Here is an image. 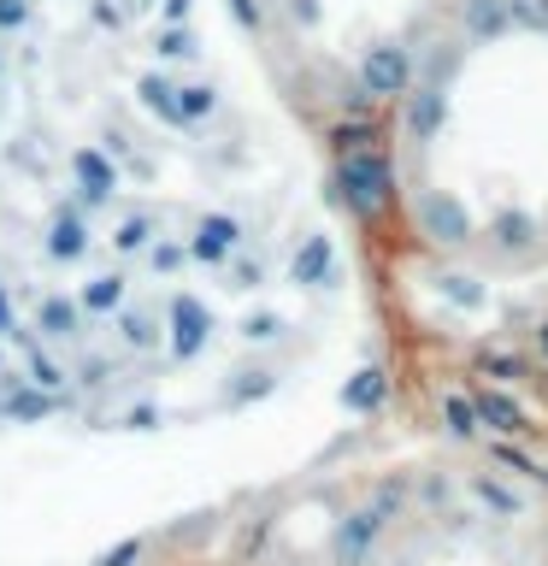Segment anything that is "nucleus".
I'll return each mask as SVG.
<instances>
[{"instance_id": "473e14b6", "label": "nucleus", "mask_w": 548, "mask_h": 566, "mask_svg": "<svg viewBox=\"0 0 548 566\" xmlns=\"http://www.w3.org/2000/svg\"><path fill=\"white\" fill-rule=\"evenodd\" d=\"M283 7H289V18H295L301 30H313L318 18H325V12H318V0H283Z\"/></svg>"}, {"instance_id": "c9c22d12", "label": "nucleus", "mask_w": 548, "mask_h": 566, "mask_svg": "<svg viewBox=\"0 0 548 566\" xmlns=\"http://www.w3.org/2000/svg\"><path fill=\"white\" fill-rule=\"evenodd\" d=\"M124 424H130V431H148V424H159V413H154V407H136V413L124 419Z\"/></svg>"}, {"instance_id": "e433bc0d", "label": "nucleus", "mask_w": 548, "mask_h": 566, "mask_svg": "<svg viewBox=\"0 0 548 566\" xmlns=\"http://www.w3.org/2000/svg\"><path fill=\"white\" fill-rule=\"evenodd\" d=\"M18 325H12V301H7V283H0V336H12Z\"/></svg>"}, {"instance_id": "4468645a", "label": "nucleus", "mask_w": 548, "mask_h": 566, "mask_svg": "<svg viewBox=\"0 0 548 566\" xmlns=\"http://www.w3.org/2000/svg\"><path fill=\"white\" fill-rule=\"evenodd\" d=\"M383 401H389L383 366H360V371H354V378L342 384V407H348V413H378Z\"/></svg>"}, {"instance_id": "423d86ee", "label": "nucleus", "mask_w": 548, "mask_h": 566, "mask_svg": "<svg viewBox=\"0 0 548 566\" xmlns=\"http://www.w3.org/2000/svg\"><path fill=\"white\" fill-rule=\"evenodd\" d=\"M183 248H189L194 265H212V272H219V265H230V254L242 248V219H230V212H201Z\"/></svg>"}, {"instance_id": "4c0bfd02", "label": "nucleus", "mask_w": 548, "mask_h": 566, "mask_svg": "<svg viewBox=\"0 0 548 566\" xmlns=\"http://www.w3.org/2000/svg\"><path fill=\"white\" fill-rule=\"evenodd\" d=\"M106 371H113L106 360H88V366H83V384H106Z\"/></svg>"}, {"instance_id": "6ab92c4d", "label": "nucleus", "mask_w": 548, "mask_h": 566, "mask_svg": "<svg viewBox=\"0 0 548 566\" xmlns=\"http://www.w3.org/2000/svg\"><path fill=\"white\" fill-rule=\"evenodd\" d=\"M489 237L502 254H525V248H537V224H530V212H502V219L489 224Z\"/></svg>"}, {"instance_id": "39448f33", "label": "nucleus", "mask_w": 548, "mask_h": 566, "mask_svg": "<svg viewBox=\"0 0 548 566\" xmlns=\"http://www.w3.org/2000/svg\"><path fill=\"white\" fill-rule=\"evenodd\" d=\"M401 124H407L413 142H436L442 124H449V83L413 77V88L401 95Z\"/></svg>"}, {"instance_id": "b1692460", "label": "nucleus", "mask_w": 548, "mask_h": 566, "mask_svg": "<svg viewBox=\"0 0 548 566\" xmlns=\"http://www.w3.org/2000/svg\"><path fill=\"white\" fill-rule=\"evenodd\" d=\"M507 18L519 35H548V0H507Z\"/></svg>"}, {"instance_id": "dca6fc26", "label": "nucleus", "mask_w": 548, "mask_h": 566, "mask_svg": "<svg viewBox=\"0 0 548 566\" xmlns=\"http://www.w3.org/2000/svg\"><path fill=\"white\" fill-rule=\"evenodd\" d=\"M466 490H472L477 502H484V507L495 513V520H519V513H525V495L513 490V484H502L495 472H472V484H466Z\"/></svg>"}, {"instance_id": "4be33fe9", "label": "nucleus", "mask_w": 548, "mask_h": 566, "mask_svg": "<svg viewBox=\"0 0 548 566\" xmlns=\"http://www.w3.org/2000/svg\"><path fill=\"white\" fill-rule=\"evenodd\" d=\"M177 106H183V124H201L219 113V88L212 83H177Z\"/></svg>"}, {"instance_id": "c756f323", "label": "nucleus", "mask_w": 548, "mask_h": 566, "mask_svg": "<svg viewBox=\"0 0 548 566\" xmlns=\"http://www.w3.org/2000/svg\"><path fill=\"white\" fill-rule=\"evenodd\" d=\"M230 260H236V254H230ZM230 277H236L230 290H260V283H265V265H260V260H236V265H230Z\"/></svg>"}, {"instance_id": "ea45409f", "label": "nucleus", "mask_w": 548, "mask_h": 566, "mask_svg": "<svg viewBox=\"0 0 548 566\" xmlns=\"http://www.w3.org/2000/svg\"><path fill=\"white\" fill-rule=\"evenodd\" d=\"M136 7H154V0H136Z\"/></svg>"}, {"instance_id": "7c9ffc66", "label": "nucleus", "mask_w": 548, "mask_h": 566, "mask_svg": "<svg viewBox=\"0 0 548 566\" xmlns=\"http://www.w3.org/2000/svg\"><path fill=\"white\" fill-rule=\"evenodd\" d=\"M230 12H236L242 30H265V7H260V0H230Z\"/></svg>"}, {"instance_id": "412c9836", "label": "nucleus", "mask_w": 548, "mask_h": 566, "mask_svg": "<svg viewBox=\"0 0 548 566\" xmlns=\"http://www.w3.org/2000/svg\"><path fill=\"white\" fill-rule=\"evenodd\" d=\"M272 389H277V371L254 366V371H236V384L224 389V401H230V407H247V401H265Z\"/></svg>"}, {"instance_id": "f3484780", "label": "nucleus", "mask_w": 548, "mask_h": 566, "mask_svg": "<svg viewBox=\"0 0 548 566\" xmlns=\"http://www.w3.org/2000/svg\"><path fill=\"white\" fill-rule=\"evenodd\" d=\"M472 407H477V419L489 424V431H525V407L513 401V396H502V389H477L472 396Z\"/></svg>"}, {"instance_id": "9d476101", "label": "nucleus", "mask_w": 548, "mask_h": 566, "mask_svg": "<svg viewBox=\"0 0 548 566\" xmlns=\"http://www.w3.org/2000/svg\"><path fill=\"white\" fill-rule=\"evenodd\" d=\"M330 277H336V242L325 230H313V237H301L295 260H289V283L295 290H325Z\"/></svg>"}, {"instance_id": "58836bf2", "label": "nucleus", "mask_w": 548, "mask_h": 566, "mask_svg": "<svg viewBox=\"0 0 548 566\" xmlns=\"http://www.w3.org/2000/svg\"><path fill=\"white\" fill-rule=\"evenodd\" d=\"M537 354H542V360H548V318H542V325H537Z\"/></svg>"}, {"instance_id": "a878e982", "label": "nucleus", "mask_w": 548, "mask_h": 566, "mask_svg": "<svg viewBox=\"0 0 548 566\" xmlns=\"http://www.w3.org/2000/svg\"><path fill=\"white\" fill-rule=\"evenodd\" d=\"M442 419H449L454 437H477V431H484V419H477V407L466 396H442Z\"/></svg>"}, {"instance_id": "ddd939ff", "label": "nucleus", "mask_w": 548, "mask_h": 566, "mask_svg": "<svg viewBox=\"0 0 548 566\" xmlns=\"http://www.w3.org/2000/svg\"><path fill=\"white\" fill-rule=\"evenodd\" d=\"M136 101L148 106L159 124H171V130H189V124H183V106H177V83L166 77V71H141V77H136Z\"/></svg>"}, {"instance_id": "6e6552de", "label": "nucleus", "mask_w": 548, "mask_h": 566, "mask_svg": "<svg viewBox=\"0 0 548 566\" xmlns=\"http://www.w3.org/2000/svg\"><path fill=\"white\" fill-rule=\"evenodd\" d=\"M71 177H77V189H83V201H88V207L113 201V195L124 189V177H118V166H113V154L95 148V142L71 154Z\"/></svg>"}, {"instance_id": "f704fd0d", "label": "nucleus", "mask_w": 548, "mask_h": 566, "mask_svg": "<svg viewBox=\"0 0 548 566\" xmlns=\"http://www.w3.org/2000/svg\"><path fill=\"white\" fill-rule=\"evenodd\" d=\"M159 12H166V24H183V18L194 12V0H166V7H159Z\"/></svg>"}, {"instance_id": "393cba45", "label": "nucleus", "mask_w": 548, "mask_h": 566, "mask_svg": "<svg viewBox=\"0 0 548 566\" xmlns=\"http://www.w3.org/2000/svg\"><path fill=\"white\" fill-rule=\"evenodd\" d=\"M154 53L159 60H194V35L183 24H159L154 30Z\"/></svg>"}, {"instance_id": "20e7f679", "label": "nucleus", "mask_w": 548, "mask_h": 566, "mask_svg": "<svg viewBox=\"0 0 548 566\" xmlns=\"http://www.w3.org/2000/svg\"><path fill=\"white\" fill-rule=\"evenodd\" d=\"M383 525H389L383 507H354L348 520H336V531H330V560L336 566H366L371 555H378Z\"/></svg>"}, {"instance_id": "f03ea898", "label": "nucleus", "mask_w": 548, "mask_h": 566, "mask_svg": "<svg viewBox=\"0 0 548 566\" xmlns=\"http://www.w3.org/2000/svg\"><path fill=\"white\" fill-rule=\"evenodd\" d=\"M419 77V60H413V48H401V42H371L360 53V95L371 101H401L407 88H413Z\"/></svg>"}, {"instance_id": "2eb2a0df", "label": "nucleus", "mask_w": 548, "mask_h": 566, "mask_svg": "<svg viewBox=\"0 0 548 566\" xmlns=\"http://www.w3.org/2000/svg\"><path fill=\"white\" fill-rule=\"evenodd\" d=\"M124 295H130V277H124V272H95V277L77 290V307H83V313H118Z\"/></svg>"}, {"instance_id": "c85d7f7f", "label": "nucleus", "mask_w": 548, "mask_h": 566, "mask_svg": "<svg viewBox=\"0 0 548 566\" xmlns=\"http://www.w3.org/2000/svg\"><path fill=\"white\" fill-rule=\"evenodd\" d=\"M242 336H247V343H272V336H283V318L277 313H247Z\"/></svg>"}, {"instance_id": "1a4fd4ad", "label": "nucleus", "mask_w": 548, "mask_h": 566, "mask_svg": "<svg viewBox=\"0 0 548 566\" xmlns=\"http://www.w3.org/2000/svg\"><path fill=\"white\" fill-rule=\"evenodd\" d=\"M207 336H212V313H207V301H194V295H171V354H177V360H194V354L207 348Z\"/></svg>"}, {"instance_id": "72a5a7b5", "label": "nucleus", "mask_w": 548, "mask_h": 566, "mask_svg": "<svg viewBox=\"0 0 548 566\" xmlns=\"http://www.w3.org/2000/svg\"><path fill=\"white\" fill-rule=\"evenodd\" d=\"M95 24H101V30H118V24H124V12H118V7H106V0H95Z\"/></svg>"}, {"instance_id": "2f4dec72", "label": "nucleus", "mask_w": 548, "mask_h": 566, "mask_svg": "<svg viewBox=\"0 0 548 566\" xmlns=\"http://www.w3.org/2000/svg\"><path fill=\"white\" fill-rule=\"evenodd\" d=\"M30 24V0H0V30H24Z\"/></svg>"}, {"instance_id": "0eeeda50", "label": "nucleus", "mask_w": 548, "mask_h": 566, "mask_svg": "<svg viewBox=\"0 0 548 566\" xmlns=\"http://www.w3.org/2000/svg\"><path fill=\"white\" fill-rule=\"evenodd\" d=\"M454 24H460V42H466V48H495L502 35H513L507 0H460Z\"/></svg>"}, {"instance_id": "a211bd4d", "label": "nucleus", "mask_w": 548, "mask_h": 566, "mask_svg": "<svg viewBox=\"0 0 548 566\" xmlns=\"http://www.w3.org/2000/svg\"><path fill=\"white\" fill-rule=\"evenodd\" d=\"M113 318H118V343H124V348H136V354H148V348H159V343H166V325H159V318H154V313H136V307H118Z\"/></svg>"}, {"instance_id": "9b49d317", "label": "nucleus", "mask_w": 548, "mask_h": 566, "mask_svg": "<svg viewBox=\"0 0 548 566\" xmlns=\"http://www.w3.org/2000/svg\"><path fill=\"white\" fill-rule=\"evenodd\" d=\"M35 331H42V343H83L88 313L77 307V295H48L35 307Z\"/></svg>"}, {"instance_id": "f257e3e1", "label": "nucleus", "mask_w": 548, "mask_h": 566, "mask_svg": "<svg viewBox=\"0 0 548 566\" xmlns=\"http://www.w3.org/2000/svg\"><path fill=\"white\" fill-rule=\"evenodd\" d=\"M336 195L354 219H378V212L396 201V166L378 148H342L336 159Z\"/></svg>"}, {"instance_id": "f8f14e48", "label": "nucleus", "mask_w": 548, "mask_h": 566, "mask_svg": "<svg viewBox=\"0 0 548 566\" xmlns=\"http://www.w3.org/2000/svg\"><path fill=\"white\" fill-rule=\"evenodd\" d=\"M48 260H60V265H77L88 254V224H83V212L77 207H60L48 219Z\"/></svg>"}, {"instance_id": "7ed1b4c3", "label": "nucleus", "mask_w": 548, "mask_h": 566, "mask_svg": "<svg viewBox=\"0 0 548 566\" xmlns=\"http://www.w3.org/2000/svg\"><path fill=\"white\" fill-rule=\"evenodd\" d=\"M419 230H424L436 248H466V242L477 237L466 201H454L449 189H424V195H419Z\"/></svg>"}, {"instance_id": "aec40b11", "label": "nucleus", "mask_w": 548, "mask_h": 566, "mask_svg": "<svg viewBox=\"0 0 548 566\" xmlns=\"http://www.w3.org/2000/svg\"><path fill=\"white\" fill-rule=\"evenodd\" d=\"M154 212H124V219L113 224V248H118V254H141V248H148L154 242Z\"/></svg>"}, {"instance_id": "5701e85b", "label": "nucleus", "mask_w": 548, "mask_h": 566, "mask_svg": "<svg viewBox=\"0 0 548 566\" xmlns=\"http://www.w3.org/2000/svg\"><path fill=\"white\" fill-rule=\"evenodd\" d=\"M436 290L449 295L454 307H484V277H472V272H442Z\"/></svg>"}, {"instance_id": "cd10ccee", "label": "nucleus", "mask_w": 548, "mask_h": 566, "mask_svg": "<svg viewBox=\"0 0 548 566\" xmlns=\"http://www.w3.org/2000/svg\"><path fill=\"white\" fill-rule=\"evenodd\" d=\"M141 555H148V537H124L118 548H106V555H95L88 566H136Z\"/></svg>"}, {"instance_id": "bb28decb", "label": "nucleus", "mask_w": 548, "mask_h": 566, "mask_svg": "<svg viewBox=\"0 0 548 566\" xmlns=\"http://www.w3.org/2000/svg\"><path fill=\"white\" fill-rule=\"evenodd\" d=\"M148 260H154V272L177 277V272H183V260H189V248L183 242H148Z\"/></svg>"}]
</instances>
